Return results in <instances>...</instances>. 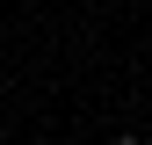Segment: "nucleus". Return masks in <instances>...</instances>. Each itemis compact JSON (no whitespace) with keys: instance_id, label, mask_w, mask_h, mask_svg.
<instances>
[{"instance_id":"nucleus-1","label":"nucleus","mask_w":152,"mask_h":145,"mask_svg":"<svg viewBox=\"0 0 152 145\" xmlns=\"http://www.w3.org/2000/svg\"><path fill=\"white\" fill-rule=\"evenodd\" d=\"M116 145H145V138H116Z\"/></svg>"}]
</instances>
